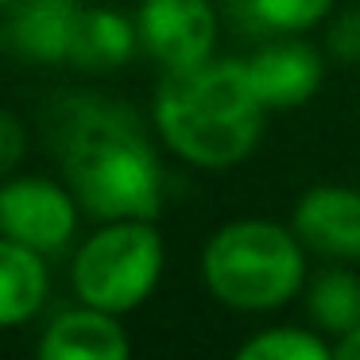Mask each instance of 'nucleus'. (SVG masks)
<instances>
[{
  "label": "nucleus",
  "instance_id": "obj_1",
  "mask_svg": "<svg viewBox=\"0 0 360 360\" xmlns=\"http://www.w3.org/2000/svg\"><path fill=\"white\" fill-rule=\"evenodd\" d=\"M264 101L244 58H205L186 70H163L151 101L155 132L182 163L229 171L259 148Z\"/></svg>",
  "mask_w": 360,
  "mask_h": 360
},
{
  "label": "nucleus",
  "instance_id": "obj_2",
  "mask_svg": "<svg viewBox=\"0 0 360 360\" xmlns=\"http://www.w3.org/2000/svg\"><path fill=\"white\" fill-rule=\"evenodd\" d=\"M63 179L97 221H155L163 210V167L120 105L82 101L63 124Z\"/></svg>",
  "mask_w": 360,
  "mask_h": 360
},
{
  "label": "nucleus",
  "instance_id": "obj_3",
  "mask_svg": "<svg viewBox=\"0 0 360 360\" xmlns=\"http://www.w3.org/2000/svg\"><path fill=\"white\" fill-rule=\"evenodd\" d=\"M202 279L229 310H279L306 287V248L271 217H236L210 236Z\"/></svg>",
  "mask_w": 360,
  "mask_h": 360
},
{
  "label": "nucleus",
  "instance_id": "obj_4",
  "mask_svg": "<svg viewBox=\"0 0 360 360\" xmlns=\"http://www.w3.org/2000/svg\"><path fill=\"white\" fill-rule=\"evenodd\" d=\"M167 267V244L155 221H105L78 244L70 283L82 306L105 314H132L155 295Z\"/></svg>",
  "mask_w": 360,
  "mask_h": 360
},
{
  "label": "nucleus",
  "instance_id": "obj_5",
  "mask_svg": "<svg viewBox=\"0 0 360 360\" xmlns=\"http://www.w3.org/2000/svg\"><path fill=\"white\" fill-rule=\"evenodd\" d=\"M78 198L66 182L43 174H20L0 182V236L55 256L74 240Z\"/></svg>",
  "mask_w": 360,
  "mask_h": 360
},
{
  "label": "nucleus",
  "instance_id": "obj_6",
  "mask_svg": "<svg viewBox=\"0 0 360 360\" xmlns=\"http://www.w3.org/2000/svg\"><path fill=\"white\" fill-rule=\"evenodd\" d=\"M140 47L163 70H186L217 47V12L210 0H140L136 8Z\"/></svg>",
  "mask_w": 360,
  "mask_h": 360
},
{
  "label": "nucleus",
  "instance_id": "obj_7",
  "mask_svg": "<svg viewBox=\"0 0 360 360\" xmlns=\"http://www.w3.org/2000/svg\"><path fill=\"white\" fill-rule=\"evenodd\" d=\"M290 229L314 256L329 264H360V190L345 182L310 186L298 198Z\"/></svg>",
  "mask_w": 360,
  "mask_h": 360
},
{
  "label": "nucleus",
  "instance_id": "obj_8",
  "mask_svg": "<svg viewBox=\"0 0 360 360\" xmlns=\"http://www.w3.org/2000/svg\"><path fill=\"white\" fill-rule=\"evenodd\" d=\"M248 63V78L256 86V97L264 101L267 112L279 109H298L306 105L326 82V66L321 55L302 39H279L259 47L256 55L244 58Z\"/></svg>",
  "mask_w": 360,
  "mask_h": 360
},
{
  "label": "nucleus",
  "instance_id": "obj_9",
  "mask_svg": "<svg viewBox=\"0 0 360 360\" xmlns=\"http://www.w3.org/2000/svg\"><path fill=\"white\" fill-rule=\"evenodd\" d=\"M35 360H132V345L117 314L78 306L43 329Z\"/></svg>",
  "mask_w": 360,
  "mask_h": 360
},
{
  "label": "nucleus",
  "instance_id": "obj_10",
  "mask_svg": "<svg viewBox=\"0 0 360 360\" xmlns=\"http://www.w3.org/2000/svg\"><path fill=\"white\" fill-rule=\"evenodd\" d=\"M4 20L8 43L32 63H70L78 32V0H16Z\"/></svg>",
  "mask_w": 360,
  "mask_h": 360
},
{
  "label": "nucleus",
  "instance_id": "obj_11",
  "mask_svg": "<svg viewBox=\"0 0 360 360\" xmlns=\"http://www.w3.org/2000/svg\"><path fill=\"white\" fill-rule=\"evenodd\" d=\"M51 275L43 252L0 236V329L27 326L43 310Z\"/></svg>",
  "mask_w": 360,
  "mask_h": 360
},
{
  "label": "nucleus",
  "instance_id": "obj_12",
  "mask_svg": "<svg viewBox=\"0 0 360 360\" xmlns=\"http://www.w3.org/2000/svg\"><path fill=\"white\" fill-rule=\"evenodd\" d=\"M136 47H140L136 20L120 16L112 8H82L70 63L89 74H109V70H120L136 55Z\"/></svg>",
  "mask_w": 360,
  "mask_h": 360
},
{
  "label": "nucleus",
  "instance_id": "obj_13",
  "mask_svg": "<svg viewBox=\"0 0 360 360\" xmlns=\"http://www.w3.org/2000/svg\"><path fill=\"white\" fill-rule=\"evenodd\" d=\"M306 310L321 333L345 337L349 329L360 326V275L349 271L345 264L326 267L314 275L306 287Z\"/></svg>",
  "mask_w": 360,
  "mask_h": 360
},
{
  "label": "nucleus",
  "instance_id": "obj_14",
  "mask_svg": "<svg viewBox=\"0 0 360 360\" xmlns=\"http://www.w3.org/2000/svg\"><path fill=\"white\" fill-rule=\"evenodd\" d=\"M233 360H337L333 345L321 341L318 329H298V326H271L252 333Z\"/></svg>",
  "mask_w": 360,
  "mask_h": 360
},
{
  "label": "nucleus",
  "instance_id": "obj_15",
  "mask_svg": "<svg viewBox=\"0 0 360 360\" xmlns=\"http://www.w3.org/2000/svg\"><path fill=\"white\" fill-rule=\"evenodd\" d=\"M248 12L275 35H298L318 27L333 12V0H248Z\"/></svg>",
  "mask_w": 360,
  "mask_h": 360
},
{
  "label": "nucleus",
  "instance_id": "obj_16",
  "mask_svg": "<svg viewBox=\"0 0 360 360\" xmlns=\"http://www.w3.org/2000/svg\"><path fill=\"white\" fill-rule=\"evenodd\" d=\"M24 143H27V132L20 124V117L0 109V182L8 179V171L24 159Z\"/></svg>",
  "mask_w": 360,
  "mask_h": 360
},
{
  "label": "nucleus",
  "instance_id": "obj_17",
  "mask_svg": "<svg viewBox=\"0 0 360 360\" xmlns=\"http://www.w3.org/2000/svg\"><path fill=\"white\" fill-rule=\"evenodd\" d=\"M333 352H337V360H360V326L349 329L345 337H337Z\"/></svg>",
  "mask_w": 360,
  "mask_h": 360
},
{
  "label": "nucleus",
  "instance_id": "obj_18",
  "mask_svg": "<svg viewBox=\"0 0 360 360\" xmlns=\"http://www.w3.org/2000/svg\"><path fill=\"white\" fill-rule=\"evenodd\" d=\"M12 4H16V0H0V8H12Z\"/></svg>",
  "mask_w": 360,
  "mask_h": 360
}]
</instances>
